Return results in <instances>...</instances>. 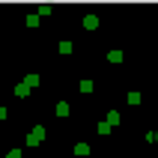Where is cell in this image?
Listing matches in <instances>:
<instances>
[{"label":"cell","mask_w":158,"mask_h":158,"mask_svg":"<svg viewBox=\"0 0 158 158\" xmlns=\"http://www.w3.org/2000/svg\"><path fill=\"white\" fill-rule=\"evenodd\" d=\"M42 140H45V128H42V125H36L33 131L27 134V146H36V143H42Z\"/></svg>","instance_id":"obj_1"},{"label":"cell","mask_w":158,"mask_h":158,"mask_svg":"<svg viewBox=\"0 0 158 158\" xmlns=\"http://www.w3.org/2000/svg\"><path fill=\"white\" fill-rule=\"evenodd\" d=\"M84 27H87V30H96L98 27V15H87L84 18Z\"/></svg>","instance_id":"obj_2"},{"label":"cell","mask_w":158,"mask_h":158,"mask_svg":"<svg viewBox=\"0 0 158 158\" xmlns=\"http://www.w3.org/2000/svg\"><path fill=\"white\" fill-rule=\"evenodd\" d=\"M125 102H128V105H140V93H137V89H131V93H128V98H125Z\"/></svg>","instance_id":"obj_3"},{"label":"cell","mask_w":158,"mask_h":158,"mask_svg":"<svg viewBox=\"0 0 158 158\" xmlns=\"http://www.w3.org/2000/svg\"><path fill=\"white\" fill-rule=\"evenodd\" d=\"M93 89H96V84H93L89 78H84V81H81V93H93Z\"/></svg>","instance_id":"obj_4"},{"label":"cell","mask_w":158,"mask_h":158,"mask_svg":"<svg viewBox=\"0 0 158 158\" xmlns=\"http://www.w3.org/2000/svg\"><path fill=\"white\" fill-rule=\"evenodd\" d=\"M24 84H27L30 89H33V87H39V75H27V78H24Z\"/></svg>","instance_id":"obj_5"},{"label":"cell","mask_w":158,"mask_h":158,"mask_svg":"<svg viewBox=\"0 0 158 158\" xmlns=\"http://www.w3.org/2000/svg\"><path fill=\"white\" fill-rule=\"evenodd\" d=\"M107 60H110V63H123V51H110V54H107Z\"/></svg>","instance_id":"obj_6"},{"label":"cell","mask_w":158,"mask_h":158,"mask_svg":"<svg viewBox=\"0 0 158 158\" xmlns=\"http://www.w3.org/2000/svg\"><path fill=\"white\" fill-rule=\"evenodd\" d=\"M15 96H30V87H27V84H18V87H15Z\"/></svg>","instance_id":"obj_7"},{"label":"cell","mask_w":158,"mask_h":158,"mask_svg":"<svg viewBox=\"0 0 158 158\" xmlns=\"http://www.w3.org/2000/svg\"><path fill=\"white\" fill-rule=\"evenodd\" d=\"M116 123H119V114H116V110H110V114H107V125H110V128H114Z\"/></svg>","instance_id":"obj_8"},{"label":"cell","mask_w":158,"mask_h":158,"mask_svg":"<svg viewBox=\"0 0 158 158\" xmlns=\"http://www.w3.org/2000/svg\"><path fill=\"white\" fill-rule=\"evenodd\" d=\"M75 155H89V146L87 143H78V146H75Z\"/></svg>","instance_id":"obj_9"},{"label":"cell","mask_w":158,"mask_h":158,"mask_svg":"<svg viewBox=\"0 0 158 158\" xmlns=\"http://www.w3.org/2000/svg\"><path fill=\"white\" fill-rule=\"evenodd\" d=\"M57 116H69V105H66V102L57 105Z\"/></svg>","instance_id":"obj_10"},{"label":"cell","mask_w":158,"mask_h":158,"mask_svg":"<svg viewBox=\"0 0 158 158\" xmlns=\"http://www.w3.org/2000/svg\"><path fill=\"white\" fill-rule=\"evenodd\" d=\"M60 54H72V42H60Z\"/></svg>","instance_id":"obj_11"},{"label":"cell","mask_w":158,"mask_h":158,"mask_svg":"<svg viewBox=\"0 0 158 158\" xmlns=\"http://www.w3.org/2000/svg\"><path fill=\"white\" fill-rule=\"evenodd\" d=\"M39 24V15H27V27H36Z\"/></svg>","instance_id":"obj_12"},{"label":"cell","mask_w":158,"mask_h":158,"mask_svg":"<svg viewBox=\"0 0 158 158\" xmlns=\"http://www.w3.org/2000/svg\"><path fill=\"white\" fill-rule=\"evenodd\" d=\"M107 131H110V125H107V119H105V123H98V134H107Z\"/></svg>","instance_id":"obj_13"},{"label":"cell","mask_w":158,"mask_h":158,"mask_svg":"<svg viewBox=\"0 0 158 158\" xmlns=\"http://www.w3.org/2000/svg\"><path fill=\"white\" fill-rule=\"evenodd\" d=\"M146 140H149V143H158V131H149V134H146Z\"/></svg>","instance_id":"obj_14"},{"label":"cell","mask_w":158,"mask_h":158,"mask_svg":"<svg viewBox=\"0 0 158 158\" xmlns=\"http://www.w3.org/2000/svg\"><path fill=\"white\" fill-rule=\"evenodd\" d=\"M6 158H21V149H12V152H6Z\"/></svg>","instance_id":"obj_15"},{"label":"cell","mask_w":158,"mask_h":158,"mask_svg":"<svg viewBox=\"0 0 158 158\" xmlns=\"http://www.w3.org/2000/svg\"><path fill=\"white\" fill-rule=\"evenodd\" d=\"M0 119H6V107H0Z\"/></svg>","instance_id":"obj_16"}]
</instances>
